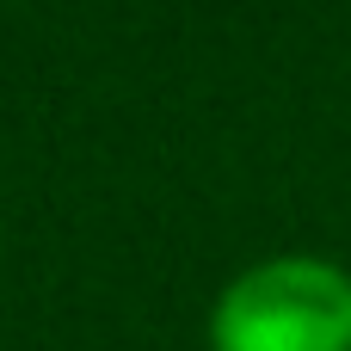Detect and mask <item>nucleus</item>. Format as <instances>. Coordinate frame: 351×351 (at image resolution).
<instances>
[{
	"instance_id": "f257e3e1",
	"label": "nucleus",
	"mask_w": 351,
	"mask_h": 351,
	"mask_svg": "<svg viewBox=\"0 0 351 351\" xmlns=\"http://www.w3.org/2000/svg\"><path fill=\"white\" fill-rule=\"evenodd\" d=\"M210 351H351V271L315 253H278L222 284Z\"/></svg>"
}]
</instances>
